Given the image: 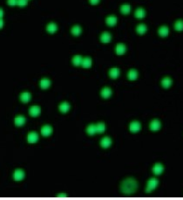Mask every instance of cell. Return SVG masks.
<instances>
[{"instance_id": "d590c367", "label": "cell", "mask_w": 183, "mask_h": 200, "mask_svg": "<svg viewBox=\"0 0 183 200\" xmlns=\"http://www.w3.org/2000/svg\"><path fill=\"white\" fill-rule=\"evenodd\" d=\"M66 196H67L66 193H59V194H58V197H66Z\"/></svg>"}, {"instance_id": "ffe728a7", "label": "cell", "mask_w": 183, "mask_h": 200, "mask_svg": "<svg viewBox=\"0 0 183 200\" xmlns=\"http://www.w3.org/2000/svg\"><path fill=\"white\" fill-rule=\"evenodd\" d=\"M86 133L88 136H94L96 133H97V130H96V124H90L86 127Z\"/></svg>"}, {"instance_id": "74e56055", "label": "cell", "mask_w": 183, "mask_h": 200, "mask_svg": "<svg viewBox=\"0 0 183 200\" xmlns=\"http://www.w3.org/2000/svg\"><path fill=\"white\" fill-rule=\"evenodd\" d=\"M4 17V11L2 8H0V19H2Z\"/></svg>"}, {"instance_id": "7a4b0ae2", "label": "cell", "mask_w": 183, "mask_h": 200, "mask_svg": "<svg viewBox=\"0 0 183 200\" xmlns=\"http://www.w3.org/2000/svg\"><path fill=\"white\" fill-rule=\"evenodd\" d=\"M157 185H158V180L155 177H152L147 183V185H146V193L153 192L156 189Z\"/></svg>"}, {"instance_id": "836d02e7", "label": "cell", "mask_w": 183, "mask_h": 200, "mask_svg": "<svg viewBox=\"0 0 183 200\" xmlns=\"http://www.w3.org/2000/svg\"><path fill=\"white\" fill-rule=\"evenodd\" d=\"M17 1L18 0H7V4L10 6H17Z\"/></svg>"}, {"instance_id": "ba28073f", "label": "cell", "mask_w": 183, "mask_h": 200, "mask_svg": "<svg viewBox=\"0 0 183 200\" xmlns=\"http://www.w3.org/2000/svg\"><path fill=\"white\" fill-rule=\"evenodd\" d=\"M160 128H161V123L158 119H153L149 124V129L152 131H158L160 129Z\"/></svg>"}, {"instance_id": "4fadbf2b", "label": "cell", "mask_w": 183, "mask_h": 200, "mask_svg": "<svg viewBox=\"0 0 183 200\" xmlns=\"http://www.w3.org/2000/svg\"><path fill=\"white\" fill-rule=\"evenodd\" d=\"M70 109H71V105L67 102H64L61 104H59V110L63 114L67 113L70 110Z\"/></svg>"}, {"instance_id": "277c9868", "label": "cell", "mask_w": 183, "mask_h": 200, "mask_svg": "<svg viewBox=\"0 0 183 200\" xmlns=\"http://www.w3.org/2000/svg\"><path fill=\"white\" fill-rule=\"evenodd\" d=\"M39 134L36 131H30L27 135V142L28 143L33 144L39 142Z\"/></svg>"}, {"instance_id": "52a82bcc", "label": "cell", "mask_w": 183, "mask_h": 200, "mask_svg": "<svg viewBox=\"0 0 183 200\" xmlns=\"http://www.w3.org/2000/svg\"><path fill=\"white\" fill-rule=\"evenodd\" d=\"M41 114V108L38 105H33L29 109V115L32 117H38Z\"/></svg>"}, {"instance_id": "3957f363", "label": "cell", "mask_w": 183, "mask_h": 200, "mask_svg": "<svg viewBox=\"0 0 183 200\" xmlns=\"http://www.w3.org/2000/svg\"><path fill=\"white\" fill-rule=\"evenodd\" d=\"M140 129H141V124L138 121H133L129 125V130L133 134H136L139 132Z\"/></svg>"}, {"instance_id": "9a60e30c", "label": "cell", "mask_w": 183, "mask_h": 200, "mask_svg": "<svg viewBox=\"0 0 183 200\" xmlns=\"http://www.w3.org/2000/svg\"><path fill=\"white\" fill-rule=\"evenodd\" d=\"M158 33L161 38H166L169 34V29H168V27L166 26H160L159 28Z\"/></svg>"}, {"instance_id": "6da1fadb", "label": "cell", "mask_w": 183, "mask_h": 200, "mask_svg": "<svg viewBox=\"0 0 183 200\" xmlns=\"http://www.w3.org/2000/svg\"><path fill=\"white\" fill-rule=\"evenodd\" d=\"M137 188H138V184L136 180L131 177L125 179L120 185L121 192L126 195H130L134 193L137 190Z\"/></svg>"}, {"instance_id": "d6986e66", "label": "cell", "mask_w": 183, "mask_h": 200, "mask_svg": "<svg viewBox=\"0 0 183 200\" xmlns=\"http://www.w3.org/2000/svg\"><path fill=\"white\" fill-rule=\"evenodd\" d=\"M126 52V46L123 43H119L116 46V53L118 55H123Z\"/></svg>"}, {"instance_id": "cb8c5ba5", "label": "cell", "mask_w": 183, "mask_h": 200, "mask_svg": "<svg viewBox=\"0 0 183 200\" xmlns=\"http://www.w3.org/2000/svg\"><path fill=\"white\" fill-rule=\"evenodd\" d=\"M82 60H83V58L81 55H74L72 59V62H73V65L75 66H79L81 65L82 63Z\"/></svg>"}, {"instance_id": "e575fe53", "label": "cell", "mask_w": 183, "mask_h": 200, "mask_svg": "<svg viewBox=\"0 0 183 200\" xmlns=\"http://www.w3.org/2000/svg\"><path fill=\"white\" fill-rule=\"evenodd\" d=\"M99 1H100V0H89V2H90L91 5H93V6L98 5V4L99 3Z\"/></svg>"}, {"instance_id": "4dcf8cb0", "label": "cell", "mask_w": 183, "mask_h": 200, "mask_svg": "<svg viewBox=\"0 0 183 200\" xmlns=\"http://www.w3.org/2000/svg\"><path fill=\"white\" fill-rule=\"evenodd\" d=\"M120 12L124 15H128L131 12V6L130 5H123L120 6Z\"/></svg>"}, {"instance_id": "484cf974", "label": "cell", "mask_w": 183, "mask_h": 200, "mask_svg": "<svg viewBox=\"0 0 183 200\" xmlns=\"http://www.w3.org/2000/svg\"><path fill=\"white\" fill-rule=\"evenodd\" d=\"M81 32H82V29H81L80 26H79V25H76V26H73V27H72V29H71V33H72V34H73V36H75V37L79 36V35H80V33H81Z\"/></svg>"}, {"instance_id": "2e32d148", "label": "cell", "mask_w": 183, "mask_h": 200, "mask_svg": "<svg viewBox=\"0 0 183 200\" xmlns=\"http://www.w3.org/2000/svg\"><path fill=\"white\" fill-rule=\"evenodd\" d=\"M39 85H40L41 89L46 90V89H47V88H49V87H51L52 82H51V80H50L49 79H47V78H43V79L40 80Z\"/></svg>"}, {"instance_id": "603a6c76", "label": "cell", "mask_w": 183, "mask_h": 200, "mask_svg": "<svg viewBox=\"0 0 183 200\" xmlns=\"http://www.w3.org/2000/svg\"><path fill=\"white\" fill-rule=\"evenodd\" d=\"M118 19L115 16H109L106 19V23L109 26H114L117 24Z\"/></svg>"}, {"instance_id": "5bb4252c", "label": "cell", "mask_w": 183, "mask_h": 200, "mask_svg": "<svg viewBox=\"0 0 183 200\" xmlns=\"http://www.w3.org/2000/svg\"><path fill=\"white\" fill-rule=\"evenodd\" d=\"M119 74H120V71L118 67H113L109 71V75H110L111 79H113V80H117L119 78Z\"/></svg>"}, {"instance_id": "f546056e", "label": "cell", "mask_w": 183, "mask_h": 200, "mask_svg": "<svg viewBox=\"0 0 183 200\" xmlns=\"http://www.w3.org/2000/svg\"><path fill=\"white\" fill-rule=\"evenodd\" d=\"M96 130H97V133L99 134H102L106 131V124L105 122H98L96 124Z\"/></svg>"}, {"instance_id": "30bf717a", "label": "cell", "mask_w": 183, "mask_h": 200, "mask_svg": "<svg viewBox=\"0 0 183 200\" xmlns=\"http://www.w3.org/2000/svg\"><path fill=\"white\" fill-rule=\"evenodd\" d=\"M112 143H113V141L109 136H105L100 141V146L103 149H108L112 145Z\"/></svg>"}, {"instance_id": "8fae6325", "label": "cell", "mask_w": 183, "mask_h": 200, "mask_svg": "<svg viewBox=\"0 0 183 200\" xmlns=\"http://www.w3.org/2000/svg\"><path fill=\"white\" fill-rule=\"evenodd\" d=\"M26 122V118L23 115H19L16 116L14 119V123L17 127H22Z\"/></svg>"}, {"instance_id": "d6a6232c", "label": "cell", "mask_w": 183, "mask_h": 200, "mask_svg": "<svg viewBox=\"0 0 183 200\" xmlns=\"http://www.w3.org/2000/svg\"><path fill=\"white\" fill-rule=\"evenodd\" d=\"M17 6H19L20 7L26 6H28V0H18Z\"/></svg>"}, {"instance_id": "7402d4cb", "label": "cell", "mask_w": 183, "mask_h": 200, "mask_svg": "<svg viewBox=\"0 0 183 200\" xmlns=\"http://www.w3.org/2000/svg\"><path fill=\"white\" fill-rule=\"evenodd\" d=\"M173 84V80L170 77H165L162 80H161V85L164 88L167 89L169 88Z\"/></svg>"}, {"instance_id": "f1b7e54d", "label": "cell", "mask_w": 183, "mask_h": 200, "mask_svg": "<svg viewBox=\"0 0 183 200\" xmlns=\"http://www.w3.org/2000/svg\"><path fill=\"white\" fill-rule=\"evenodd\" d=\"M127 78L130 80H136L138 78V72L135 69H131L127 73Z\"/></svg>"}, {"instance_id": "5b68a950", "label": "cell", "mask_w": 183, "mask_h": 200, "mask_svg": "<svg viewBox=\"0 0 183 200\" xmlns=\"http://www.w3.org/2000/svg\"><path fill=\"white\" fill-rule=\"evenodd\" d=\"M26 176V173L22 169H17L13 173V180L16 182L22 181Z\"/></svg>"}, {"instance_id": "8d00e7d4", "label": "cell", "mask_w": 183, "mask_h": 200, "mask_svg": "<svg viewBox=\"0 0 183 200\" xmlns=\"http://www.w3.org/2000/svg\"><path fill=\"white\" fill-rule=\"evenodd\" d=\"M4 26V20L2 19H0V30H1Z\"/></svg>"}, {"instance_id": "ac0fdd59", "label": "cell", "mask_w": 183, "mask_h": 200, "mask_svg": "<svg viewBox=\"0 0 183 200\" xmlns=\"http://www.w3.org/2000/svg\"><path fill=\"white\" fill-rule=\"evenodd\" d=\"M113 92H112V89L110 87H104L101 91H100V95L102 96V98L104 99H108L109 97H111Z\"/></svg>"}, {"instance_id": "9c48e42d", "label": "cell", "mask_w": 183, "mask_h": 200, "mask_svg": "<svg viewBox=\"0 0 183 200\" xmlns=\"http://www.w3.org/2000/svg\"><path fill=\"white\" fill-rule=\"evenodd\" d=\"M19 98H20V101L23 103L27 104L31 102V100H32V93L30 92H24L20 94Z\"/></svg>"}, {"instance_id": "44dd1931", "label": "cell", "mask_w": 183, "mask_h": 200, "mask_svg": "<svg viewBox=\"0 0 183 200\" xmlns=\"http://www.w3.org/2000/svg\"><path fill=\"white\" fill-rule=\"evenodd\" d=\"M57 30H58V26H57L56 23L52 22V23L48 24L47 26H46V31H47L49 33H51V34L55 33L57 32Z\"/></svg>"}, {"instance_id": "d4e9b609", "label": "cell", "mask_w": 183, "mask_h": 200, "mask_svg": "<svg viewBox=\"0 0 183 200\" xmlns=\"http://www.w3.org/2000/svg\"><path fill=\"white\" fill-rule=\"evenodd\" d=\"M134 16H135V18L139 19H142L146 16V12L143 8H138L134 12Z\"/></svg>"}, {"instance_id": "4316f807", "label": "cell", "mask_w": 183, "mask_h": 200, "mask_svg": "<svg viewBox=\"0 0 183 200\" xmlns=\"http://www.w3.org/2000/svg\"><path fill=\"white\" fill-rule=\"evenodd\" d=\"M92 63H93L92 58L86 57V58L83 59L82 63H81V66H82V67H84V68H90V67L92 66Z\"/></svg>"}, {"instance_id": "83f0119b", "label": "cell", "mask_w": 183, "mask_h": 200, "mask_svg": "<svg viewBox=\"0 0 183 200\" xmlns=\"http://www.w3.org/2000/svg\"><path fill=\"white\" fill-rule=\"evenodd\" d=\"M136 31L139 35H144L147 31V26L146 25H144V24H139L136 27Z\"/></svg>"}, {"instance_id": "7c38bea8", "label": "cell", "mask_w": 183, "mask_h": 200, "mask_svg": "<svg viewBox=\"0 0 183 200\" xmlns=\"http://www.w3.org/2000/svg\"><path fill=\"white\" fill-rule=\"evenodd\" d=\"M99 39L102 43H109L112 40V35L108 32H103L100 35Z\"/></svg>"}, {"instance_id": "e0dca14e", "label": "cell", "mask_w": 183, "mask_h": 200, "mask_svg": "<svg viewBox=\"0 0 183 200\" xmlns=\"http://www.w3.org/2000/svg\"><path fill=\"white\" fill-rule=\"evenodd\" d=\"M153 172L156 175V176H159V175H160L162 172H163V170H164V167H163V165L160 163H157L153 167Z\"/></svg>"}, {"instance_id": "1f68e13d", "label": "cell", "mask_w": 183, "mask_h": 200, "mask_svg": "<svg viewBox=\"0 0 183 200\" xmlns=\"http://www.w3.org/2000/svg\"><path fill=\"white\" fill-rule=\"evenodd\" d=\"M174 29L178 32L183 31V20H177L174 23Z\"/></svg>"}, {"instance_id": "8992f818", "label": "cell", "mask_w": 183, "mask_h": 200, "mask_svg": "<svg viewBox=\"0 0 183 200\" xmlns=\"http://www.w3.org/2000/svg\"><path fill=\"white\" fill-rule=\"evenodd\" d=\"M52 131H53V129H52V127L51 125H49V124H46V125L42 126V128H41V129H40L41 135H42L43 136H45V137L50 136L52 135Z\"/></svg>"}]
</instances>
